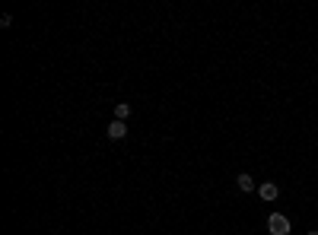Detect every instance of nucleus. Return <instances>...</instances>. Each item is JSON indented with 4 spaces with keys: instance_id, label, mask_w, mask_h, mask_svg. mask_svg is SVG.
Here are the masks:
<instances>
[{
    "instance_id": "obj_7",
    "label": "nucleus",
    "mask_w": 318,
    "mask_h": 235,
    "mask_svg": "<svg viewBox=\"0 0 318 235\" xmlns=\"http://www.w3.org/2000/svg\"><path fill=\"white\" fill-rule=\"evenodd\" d=\"M309 235H318V229H312V232H309Z\"/></svg>"
},
{
    "instance_id": "obj_4",
    "label": "nucleus",
    "mask_w": 318,
    "mask_h": 235,
    "mask_svg": "<svg viewBox=\"0 0 318 235\" xmlns=\"http://www.w3.org/2000/svg\"><path fill=\"white\" fill-rule=\"evenodd\" d=\"M236 185H239V191H245V194H252V191H255V178L248 175V172H242V175L236 178Z\"/></svg>"
},
{
    "instance_id": "obj_3",
    "label": "nucleus",
    "mask_w": 318,
    "mask_h": 235,
    "mask_svg": "<svg viewBox=\"0 0 318 235\" xmlns=\"http://www.w3.org/2000/svg\"><path fill=\"white\" fill-rule=\"evenodd\" d=\"M258 194H261V200H277V197H280V188L274 185V181H264V185L258 188Z\"/></svg>"
},
{
    "instance_id": "obj_2",
    "label": "nucleus",
    "mask_w": 318,
    "mask_h": 235,
    "mask_svg": "<svg viewBox=\"0 0 318 235\" xmlns=\"http://www.w3.org/2000/svg\"><path fill=\"white\" fill-rule=\"evenodd\" d=\"M105 134H108V140H124L127 137V124H124V121H111Z\"/></svg>"
},
{
    "instance_id": "obj_5",
    "label": "nucleus",
    "mask_w": 318,
    "mask_h": 235,
    "mask_svg": "<svg viewBox=\"0 0 318 235\" xmlns=\"http://www.w3.org/2000/svg\"><path fill=\"white\" fill-rule=\"evenodd\" d=\"M127 118H131V105H127V102H118V105H115V121H127Z\"/></svg>"
},
{
    "instance_id": "obj_6",
    "label": "nucleus",
    "mask_w": 318,
    "mask_h": 235,
    "mask_svg": "<svg viewBox=\"0 0 318 235\" xmlns=\"http://www.w3.org/2000/svg\"><path fill=\"white\" fill-rule=\"evenodd\" d=\"M10 22H13V16H10V13H3V16H0V29H10Z\"/></svg>"
},
{
    "instance_id": "obj_1",
    "label": "nucleus",
    "mask_w": 318,
    "mask_h": 235,
    "mask_svg": "<svg viewBox=\"0 0 318 235\" xmlns=\"http://www.w3.org/2000/svg\"><path fill=\"white\" fill-rule=\"evenodd\" d=\"M267 232L270 235H290V219L283 213H270L267 216Z\"/></svg>"
}]
</instances>
